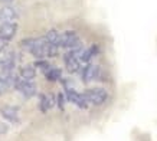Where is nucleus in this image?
<instances>
[{
  "label": "nucleus",
  "instance_id": "7ed1b4c3",
  "mask_svg": "<svg viewBox=\"0 0 157 141\" xmlns=\"http://www.w3.org/2000/svg\"><path fill=\"white\" fill-rule=\"evenodd\" d=\"M81 42L79 40V36H78V33L74 32V30H67V32H63L59 35V43H58V46L59 48H63V49H71L74 48L75 45Z\"/></svg>",
  "mask_w": 157,
  "mask_h": 141
},
{
  "label": "nucleus",
  "instance_id": "dca6fc26",
  "mask_svg": "<svg viewBox=\"0 0 157 141\" xmlns=\"http://www.w3.org/2000/svg\"><path fill=\"white\" fill-rule=\"evenodd\" d=\"M9 90H10V84L0 76V95H5Z\"/></svg>",
  "mask_w": 157,
  "mask_h": 141
},
{
  "label": "nucleus",
  "instance_id": "4468645a",
  "mask_svg": "<svg viewBox=\"0 0 157 141\" xmlns=\"http://www.w3.org/2000/svg\"><path fill=\"white\" fill-rule=\"evenodd\" d=\"M59 35L61 33L58 32V30H55V29H52V30H49L45 36H43V39L46 40L48 43H51V45H55V46H58V43H59ZM59 48V46H58Z\"/></svg>",
  "mask_w": 157,
  "mask_h": 141
},
{
  "label": "nucleus",
  "instance_id": "a211bd4d",
  "mask_svg": "<svg viewBox=\"0 0 157 141\" xmlns=\"http://www.w3.org/2000/svg\"><path fill=\"white\" fill-rule=\"evenodd\" d=\"M7 46H9V42L5 39H0V53H3L7 49Z\"/></svg>",
  "mask_w": 157,
  "mask_h": 141
},
{
  "label": "nucleus",
  "instance_id": "f8f14e48",
  "mask_svg": "<svg viewBox=\"0 0 157 141\" xmlns=\"http://www.w3.org/2000/svg\"><path fill=\"white\" fill-rule=\"evenodd\" d=\"M36 68H35L33 65H25L20 68V78H23V79H29L32 81L36 76Z\"/></svg>",
  "mask_w": 157,
  "mask_h": 141
},
{
  "label": "nucleus",
  "instance_id": "2eb2a0df",
  "mask_svg": "<svg viewBox=\"0 0 157 141\" xmlns=\"http://www.w3.org/2000/svg\"><path fill=\"white\" fill-rule=\"evenodd\" d=\"M35 68H36V69H40L43 74H45V72L51 68V65H49V62L46 61V59H38L36 63H35Z\"/></svg>",
  "mask_w": 157,
  "mask_h": 141
},
{
  "label": "nucleus",
  "instance_id": "9d476101",
  "mask_svg": "<svg viewBox=\"0 0 157 141\" xmlns=\"http://www.w3.org/2000/svg\"><path fill=\"white\" fill-rule=\"evenodd\" d=\"M55 105L53 102V97L49 94H40L39 95V109L42 112H46L48 109H51Z\"/></svg>",
  "mask_w": 157,
  "mask_h": 141
},
{
  "label": "nucleus",
  "instance_id": "423d86ee",
  "mask_svg": "<svg viewBox=\"0 0 157 141\" xmlns=\"http://www.w3.org/2000/svg\"><path fill=\"white\" fill-rule=\"evenodd\" d=\"M98 74H100V68L90 62V63H86V65L82 68L81 78L85 84H88V82H92L94 79H97V78H98Z\"/></svg>",
  "mask_w": 157,
  "mask_h": 141
},
{
  "label": "nucleus",
  "instance_id": "6e6552de",
  "mask_svg": "<svg viewBox=\"0 0 157 141\" xmlns=\"http://www.w3.org/2000/svg\"><path fill=\"white\" fill-rule=\"evenodd\" d=\"M17 17H19V13L12 6H3L0 9V25L7 23V22H14Z\"/></svg>",
  "mask_w": 157,
  "mask_h": 141
},
{
  "label": "nucleus",
  "instance_id": "f257e3e1",
  "mask_svg": "<svg viewBox=\"0 0 157 141\" xmlns=\"http://www.w3.org/2000/svg\"><path fill=\"white\" fill-rule=\"evenodd\" d=\"M85 101L88 102V105H102V104L107 101L108 98V92L104 90V88H90V90H85L82 92Z\"/></svg>",
  "mask_w": 157,
  "mask_h": 141
},
{
  "label": "nucleus",
  "instance_id": "f03ea898",
  "mask_svg": "<svg viewBox=\"0 0 157 141\" xmlns=\"http://www.w3.org/2000/svg\"><path fill=\"white\" fill-rule=\"evenodd\" d=\"M13 86L14 90H17L20 94L26 97V98H32L35 95L38 94V88H36V85L35 82L29 79H23V78H20V76H16V79L13 82Z\"/></svg>",
  "mask_w": 157,
  "mask_h": 141
},
{
  "label": "nucleus",
  "instance_id": "39448f33",
  "mask_svg": "<svg viewBox=\"0 0 157 141\" xmlns=\"http://www.w3.org/2000/svg\"><path fill=\"white\" fill-rule=\"evenodd\" d=\"M17 23L16 22H7V23L0 25V39H5L10 42L17 33Z\"/></svg>",
  "mask_w": 157,
  "mask_h": 141
},
{
  "label": "nucleus",
  "instance_id": "20e7f679",
  "mask_svg": "<svg viewBox=\"0 0 157 141\" xmlns=\"http://www.w3.org/2000/svg\"><path fill=\"white\" fill-rule=\"evenodd\" d=\"M65 97H67V99L69 101V102L75 104V105L78 107V108H81V109L88 108V102L85 101V98H84V95H82L81 92H78V91H75L74 88L65 90Z\"/></svg>",
  "mask_w": 157,
  "mask_h": 141
},
{
  "label": "nucleus",
  "instance_id": "0eeeda50",
  "mask_svg": "<svg viewBox=\"0 0 157 141\" xmlns=\"http://www.w3.org/2000/svg\"><path fill=\"white\" fill-rule=\"evenodd\" d=\"M14 53L13 52H7V53H3L0 56V70L2 72H10V70H14V66H16V59H14Z\"/></svg>",
  "mask_w": 157,
  "mask_h": 141
},
{
  "label": "nucleus",
  "instance_id": "1a4fd4ad",
  "mask_svg": "<svg viewBox=\"0 0 157 141\" xmlns=\"http://www.w3.org/2000/svg\"><path fill=\"white\" fill-rule=\"evenodd\" d=\"M0 115L5 118L6 121L12 122V124L19 122V109L16 108V107H12V105H5L3 108L0 109Z\"/></svg>",
  "mask_w": 157,
  "mask_h": 141
},
{
  "label": "nucleus",
  "instance_id": "ddd939ff",
  "mask_svg": "<svg viewBox=\"0 0 157 141\" xmlns=\"http://www.w3.org/2000/svg\"><path fill=\"white\" fill-rule=\"evenodd\" d=\"M45 78L48 81H51V82H56V81H59L62 78V70L59 69V68L51 66V68L45 72Z\"/></svg>",
  "mask_w": 157,
  "mask_h": 141
},
{
  "label": "nucleus",
  "instance_id": "6ab92c4d",
  "mask_svg": "<svg viewBox=\"0 0 157 141\" xmlns=\"http://www.w3.org/2000/svg\"><path fill=\"white\" fill-rule=\"evenodd\" d=\"M0 2H3V3H10V2H13V0H0Z\"/></svg>",
  "mask_w": 157,
  "mask_h": 141
},
{
  "label": "nucleus",
  "instance_id": "f3484780",
  "mask_svg": "<svg viewBox=\"0 0 157 141\" xmlns=\"http://www.w3.org/2000/svg\"><path fill=\"white\" fill-rule=\"evenodd\" d=\"M56 101H58V107L61 109H63V101H65V95L62 94V92H59L56 97Z\"/></svg>",
  "mask_w": 157,
  "mask_h": 141
},
{
  "label": "nucleus",
  "instance_id": "9b49d317",
  "mask_svg": "<svg viewBox=\"0 0 157 141\" xmlns=\"http://www.w3.org/2000/svg\"><path fill=\"white\" fill-rule=\"evenodd\" d=\"M98 53V45H91L90 48H84V51L81 53V63H90L92 61V58Z\"/></svg>",
  "mask_w": 157,
  "mask_h": 141
}]
</instances>
